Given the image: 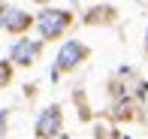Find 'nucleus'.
<instances>
[{
  "label": "nucleus",
  "mask_w": 148,
  "mask_h": 139,
  "mask_svg": "<svg viewBox=\"0 0 148 139\" xmlns=\"http://www.w3.org/2000/svg\"><path fill=\"white\" fill-rule=\"evenodd\" d=\"M73 24V12L66 9H42L36 15V27L42 39H58L66 34V27Z\"/></svg>",
  "instance_id": "obj_1"
},
{
  "label": "nucleus",
  "mask_w": 148,
  "mask_h": 139,
  "mask_svg": "<svg viewBox=\"0 0 148 139\" xmlns=\"http://www.w3.org/2000/svg\"><path fill=\"white\" fill-rule=\"evenodd\" d=\"M91 58V49L85 42H79V39H66L64 45H60V51H58V61H55V70H51V79H58L60 73H66V70H76L82 61H88Z\"/></svg>",
  "instance_id": "obj_2"
},
{
  "label": "nucleus",
  "mask_w": 148,
  "mask_h": 139,
  "mask_svg": "<svg viewBox=\"0 0 148 139\" xmlns=\"http://www.w3.org/2000/svg\"><path fill=\"white\" fill-rule=\"evenodd\" d=\"M60 124H64L60 106H49V109H42V115L36 118V136L39 139H55L60 133Z\"/></svg>",
  "instance_id": "obj_3"
},
{
  "label": "nucleus",
  "mask_w": 148,
  "mask_h": 139,
  "mask_svg": "<svg viewBox=\"0 0 148 139\" xmlns=\"http://www.w3.org/2000/svg\"><path fill=\"white\" fill-rule=\"evenodd\" d=\"M39 55H42V42H39V39H27V36H21L15 45H12L9 61L18 64V67H30V64L36 61Z\"/></svg>",
  "instance_id": "obj_4"
},
{
  "label": "nucleus",
  "mask_w": 148,
  "mask_h": 139,
  "mask_svg": "<svg viewBox=\"0 0 148 139\" xmlns=\"http://www.w3.org/2000/svg\"><path fill=\"white\" fill-rule=\"evenodd\" d=\"M30 24H33V18L27 15V12H21V9H0V27L9 30V34L21 36Z\"/></svg>",
  "instance_id": "obj_5"
},
{
  "label": "nucleus",
  "mask_w": 148,
  "mask_h": 139,
  "mask_svg": "<svg viewBox=\"0 0 148 139\" xmlns=\"http://www.w3.org/2000/svg\"><path fill=\"white\" fill-rule=\"evenodd\" d=\"M118 18L115 6H94V9L85 15V24H112Z\"/></svg>",
  "instance_id": "obj_6"
},
{
  "label": "nucleus",
  "mask_w": 148,
  "mask_h": 139,
  "mask_svg": "<svg viewBox=\"0 0 148 139\" xmlns=\"http://www.w3.org/2000/svg\"><path fill=\"white\" fill-rule=\"evenodd\" d=\"M9 82H12V64L9 61H0V88H6Z\"/></svg>",
  "instance_id": "obj_7"
},
{
  "label": "nucleus",
  "mask_w": 148,
  "mask_h": 139,
  "mask_svg": "<svg viewBox=\"0 0 148 139\" xmlns=\"http://www.w3.org/2000/svg\"><path fill=\"white\" fill-rule=\"evenodd\" d=\"M6 115H9V112H6V109L0 112V136H3V121H6Z\"/></svg>",
  "instance_id": "obj_8"
},
{
  "label": "nucleus",
  "mask_w": 148,
  "mask_h": 139,
  "mask_svg": "<svg viewBox=\"0 0 148 139\" xmlns=\"http://www.w3.org/2000/svg\"><path fill=\"white\" fill-rule=\"evenodd\" d=\"M145 55H148V34H145Z\"/></svg>",
  "instance_id": "obj_9"
}]
</instances>
